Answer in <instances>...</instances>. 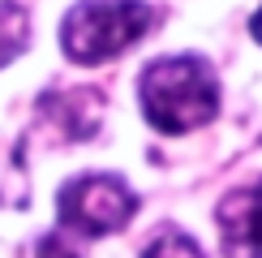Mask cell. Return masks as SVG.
I'll list each match as a JSON object with an SVG mask.
<instances>
[{
    "label": "cell",
    "mask_w": 262,
    "mask_h": 258,
    "mask_svg": "<svg viewBox=\"0 0 262 258\" xmlns=\"http://www.w3.org/2000/svg\"><path fill=\"white\" fill-rule=\"evenodd\" d=\"M249 35H254V43H262V9L249 17Z\"/></svg>",
    "instance_id": "9"
},
{
    "label": "cell",
    "mask_w": 262,
    "mask_h": 258,
    "mask_svg": "<svg viewBox=\"0 0 262 258\" xmlns=\"http://www.w3.org/2000/svg\"><path fill=\"white\" fill-rule=\"evenodd\" d=\"M35 258H82L78 245H69L60 232H48V236H39L35 241Z\"/></svg>",
    "instance_id": "8"
},
{
    "label": "cell",
    "mask_w": 262,
    "mask_h": 258,
    "mask_svg": "<svg viewBox=\"0 0 262 258\" xmlns=\"http://www.w3.org/2000/svg\"><path fill=\"white\" fill-rule=\"evenodd\" d=\"M30 43V13L17 0H0V69L17 60Z\"/></svg>",
    "instance_id": "6"
},
{
    "label": "cell",
    "mask_w": 262,
    "mask_h": 258,
    "mask_svg": "<svg viewBox=\"0 0 262 258\" xmlns=\"http://www.w3.org/2000/svg\"><path fill=\"white\" fill-rule=\"evenodd\" d=\"M142 258H206L202 245L193 241L189 232L181 228H159L155 236H150V245L142 250Z\"/></svg>",
    "instance_id": "7"
},
{
    "label": "cell",
    "mask_w": 262,
    "mask_h": 258,
    "mask_svg": "<svg viewBox=\"0 0 262 258\" xmlns=\"http://www.w3.org/2000/svg\"><path fill=\"white\" fill-rule=\"evenodd\" d=\"M155 26L146 0H82L60 17V48L73 64H103L125 56Z\"/></svg>",
    "instance_id": "2"
},
{
    "label": "cell",
    "mask_w": 262,
    "mask_h": 258,
    "mask_svg": "<svg viewBox=\"0 0 262 258\" xmlns=\"http://www.w3.org/2000/svg\"><path fill=\"white\" fill-rule=\"evenodd\" d=\"M60 228L73 236H112L138 215V193L116 172H82L56 193Z\"/></svg>",
    "instance_id": "3"
},
{
    "label": "cell",
    "mask_w": 262,
    "mask_h": 258,
    "mask_svg": "<svg viewBox=\"0 0 262 258\" xmlns=\"http://www.w3.org/2000/svg\"><path fill=\"white\" fill-rule=\"evenodd\" d=\"M220 78H215L211 60L198 52H177V56H159L142 69L138 78V103L150 129L177 138L193 129L211 125L220 116Z\"/></svg>",
    "instance_id": "1"
},
{
    "label": "cell",
    "mask_w": 262,
    "mask_h": 258,
    "mask_svg": "<svg viewBox=\"0 0 262 258\" xmlns=\"http://www.w3.org/2000/svg\"><path fill=\"white\" fill-rule=\"evenodd\" d=\"M215 228L228 258H262V177L224 193L215 207Z\"/></svg>",
    "instance_id": "4"
},
{
    "label": "cell",
    "mask_w": 262,
    "mask_h": 258,
    "mask_svg": "<svg viewBox=\"0 0 262 258\" xmlns=\"http://www.w3.org/2000/svg\"><path fill=\"white\" fill-rule=\"evenodd\" d=\"M43 121H52V129L60 134V142H86L99 129L103 116V95L95 86H69V91H52L39 99Z\"/></svg>",
    "instance_id": "5"
}]
</instances>
